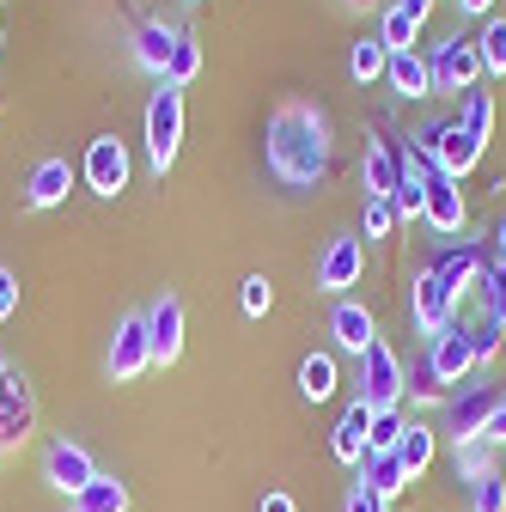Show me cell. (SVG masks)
<instances>
[{
  "label": "cell",
  "instance_id": "obj_7",
  "mask_svg": "<svg viewBox=\"0 0 506 512\" xmlns=\"http://www.w3.org/2000/svg\"><path fill=\"white\" fill-rule=\"evenodd\" d=\"M86 183L98 189V196H122V189H129V147H122L116 135H98L86 147Z\"/></svg>",
  "mask_w": 506,
  "mask_h": 512
},
{
  "label": "cell",
  "instance_id": "obj_29",
  "mask_svg": "<svg viewBox=\"0 0 506 512\" xmlns=\"http://www.w3.org/2000/svg\"><path fill=\"white\" fill-rule=\"evenodd\" d=\"M476 299H482V317H488V324L506 330V263H494V269L476 275Z\"/></svg>",
  "mask_w": 506,
  "mask_h": 512
},
{
  "label": "cell",
  "instance_id": "obj_24",
  "mask_svg": "<svg viewBox=\"0 0 506 512\" xmlns=\"http://www.w3.org/2000/svg\"><path fill=\"white\" fill-rule=\"evenodd\" d=\"M433 275L446 281V293H452V299H464V293L476 287L482 263H476V250H470V244H458V250H446V256H439V263H433Z\"/></svg>",
  "mask_w": 506,
  "mask_h": 512
},
{
  "label": "cell",
  "instance_id": "obj_1",
  "mask_svg": "<svg viewBox=\"0 0 506 512\" xmlns=\"http://www.w3.org/2000/svg\"><path fill=\"white\" fill-rule=\"evenodd\" d=\"M269 171L287 189H311L330 171V128L311 104H281L269 122Z\"/></svg>",
  "mask_w": 506,
  "mask_h": 512
},
{
  "label": "cell",
  "instance_id": "obj_36",
  "mask_svg": "<svg viewBox=\"0 0 506 512\" xmlns=\"http://www.w3.org/2000/svg\"><path fill=\"white\" fill-rule=\"evenodd\" d=\"M476 512H506V476L500 470L476 476Z\"/></svg>",
  "mask_w": 506,
  "mask_h": 512
},
{
  "label": "cell",
  "instance_id": "obj_28",
  "mask_svg": "<svg viewBox=\"0 0 506 512\" xmlns=\"http://www.w3.org/2000/svg\"><path fill=\"white\" fill-rule=\"evenodd\" d=\"M385 68H391L385 37H360V43H354V55H348V74L366 86V80H385Z\"/></svg>",
  "mask_w": 506,
  "mask_h": 512
},
{
  "label": "cell",
  "instance_id": "obj_38",
  "mask_svg": "<svg viewBox=\"0 0 506 512\" xmlns=\"http://www.w3.org/2000/svg\"><path fill=\"white\" fill-rule=\"evenodd\" d=\"M470 342H476V360H494L500 354V324H488V317H482V324L470 330Z\"/></svg>",
  "mask_w": 506,
  "mask_h": 512
},
{
  "label": "cell",
  "instance_id": "obj_37",
  "mask_svg": "<svg viewBox=\"0 0 506 512\" xmlns=\"http://www.w3.org/2000/svg\"><path fill=\"white\" fill-rule=\"evenodd\" d=\"M360 226H366V238H385V232L397 226V208H391L385 196H366V220H360Z\"/></svg>",
  "mask_w": 506,
  "mask_h": 512
},
{
  "label": "cell",
  "instance_id": "obj_43",
  "mask_svg": "<svg viewBox=\"0 0 506 512\" xmlns=\"http://www.w3.org/2000/svg\"><path fill=\"white\" fill-rule=\"evenodd\" d=\"M494 0H458V13H488Z\"/></svg>",
  "mask_w": 506,
  "mask_h": 512
},
{
  "label": "cell",
  "instance_id": "obj_30",
  "mask_svg": "<svg viewBox=\"0 0 506 512\" xmlns=\"http://www.w3.org/2000/svg\"><path fill=\"white\" fill-rule=\"evenodd\" d=\"M196 74H202V49H196V37H189V31H177V49H171L165 80H171V86H189Z\"/></svg>",
  "mask_w": 506,
  "mask_h": 512
},
{
  "label": "cell",
  "instance_id": "obj_20",
  "mask_svg": "<svg viewBox=\"0 0 506 512\" xmlns=\"http://www.w3.org/2000/svg\"><path fill=\"white\" fill-rule=\"evenodd\" d=\"M360 488H366V494H378V500L403 494V488H409V476H403L397 452H366V458H360Z\"/></svg>",
  "mask_w": 506,
  "mask_h": 512
},
{
  "label": "cell",
  "instance_id": "obj_14",
  "mask_svg": "<svg viewBox=\"0 0 506 512\" xmlns=\"http://www.w3.org/2000/svg\"><path fill=\"white\" fill-rule=\"evenodd\" d=\"M366 439H372V409L354 397L348 409H342V421H336V433H330V452L342 458V464H360L366 458Z\"/></svg>",
  "mask_w": 506,
  "mask_h": 512
},
{
  "label": "cell",
  "instance_id": "obj_5",
  "mask_svg": "<svg viewBox=\"0 0 506 512\" xmlns=\"http://www.w3.org/2000/svg\"><path fill=\"white\" fill-rule=\"evenodd\" d=\"M427 68H433V92H470L482 80L476 37H446V43L427 55Z\"/></svg>",
  "mask_w": 506,
  "mask_h": 512
},
{
  "label": "cell",
  "instance_id": "obj_34",
  "mask_svg": "<svg viewBox=\"0 0 506 512\" xmlns=\"http://www.w3.org/2000/svg\"><path fill=\"white\" fill-rule=\"evenodd\" d=\"M464 128L476 141H488V128H494V98L488 92H470V104H464Z\"/></svg>",
  "mask_w": 506,
  "mask_h": 512
},
{
  "label": "cell",
  "instance_id": "obj_23",
  "mask_svg": "<svg viewBox=\"0 0 506 512\" xmlns=\"http://www.w3.org/2000/svg\"><path fill=\"white\" fill-rule=\"evenodd\" d=\"M171 49H177V31H171V25H159V19H147V25L135 31V61H141V68H153V74H165V68H171Z\"/></svg>",
  "mask_w": 506,
  "mask_h": 512
},
{
  "label": "cell",
  "instance_id": "obj_6",
  "mask_svg": "<svg viewBox=\"0 0 506 512\" xmlns=\"http://www.w3.org/2000/svg\"><path fill=\"white\" fill-rule=\"evenodd\" d=\"M153 366V336H147V317L141 311H129L116 324V342H110V378L116 384H129V378H141Z\"/></svg>",
  "mask_w": 506,
  "mask_h": 512
},
{
  "label": "cell",
  "instance_id": "obj_26",
  "mask_svg": "<svg viewBox=\"0 0 506 512\" xmlns=\"http://www.w3.org/2000/svg\"><path fill=\"white\" fill-rule=\"evenodd\" d=\"M74 512H129V488H122L116 476H92L74 494Z\"/></svg>",
  "mask_w": 506,
  "mask_h": 512
},
{
  "label": "cell",
  "instance_id": "obj_4",
  "mask_svg": "<svg viewBox=\"0 0 506 512\" xmlns=\"http://www.w3.org/2000/svg\"><path fill=\"white\" fill-rule=\"evenodd\" d=\"M177 141H183V86L165 80V86L147 98V153H153L159 171L177 159Z\"/></svg>",
  "mask_w": 506,
  "mask_h": 512
},
{
  "label": "cell",
  "instance_id": "obj_21",
  "mask_svg": "<svg viewBox=\"0 0 506 512\" xmlns=\"http://www.w3.org/2000/svg\"><path fill=\"white\" fill-rule=\"evenodd\" d=\"M330 330H336V342H342L348 354H366V348L378 342V324H372L366 305H336V311H330Z\"/></svg>",
  "mask_w": 506,
  "mask_h": 512
},
{
  "label": "cell",
  "instance_id": "obj_35",
  "mask_svg": "<svg viewBox=\"0 0 506 512\" xmlns=\"http://www.w3.org/2000/svg\"><path fill=\"white\" fill-rule=\"evenodd\" d=\"M238 305H244L250 317H263V311L275 305V287H269V275H250V281L238 287Z\"/></svg>",
  "mask_w": 506,
  "mask_h": 512
},
{
  "label": "cell",
  "instance_id": "obj_15",
  "mask_svg": "<svg viewBox=\"0 0 506 512\" xmlns=\"http://www.w3.org/2000/svg\"><path fill=\"white\" fill-rule=\"evenodd\" d=\"M360 183H366V196H397V183H403V153L385 147V141H372L366 147V165H360Z\"/></svg>",
  "mask_w": 506,
  "mask_h": 512
},
{
  "label": "cell",
  "instance_id": "obj_39",
  "mask_svg": "<svg viewBox=\"0 0 506 512\" xmlns=\"http://www.w3.org/2000/svg\"><path fill=\"white\" fill-rule=\"evenodd\" d=\"M19 311V281H13V269H0V324Z\"/></svg>",
  "mask_w": 506,
  "mask_h": 512
},
{
  "label": "cell",
  "instance_id": "obj_32",
  "mask_svg": "<svg viewBox=\"0 0 506 512\" xmlns=\"http://www.w3.org/2000/svg\"><path fill=\"white\" fill-rule=\"evenodd\" d=\"M403 415L397 409H385V415H372V439H366V452H397V439H403Z\"/></svg>",
  "mask_w": 506,
  "mask_h": 512
},
{
  "label": "cell",
  "instance_id": "obj_3",
  "mask_svg": "<svg viewBox=\"0 0 506 512\" xmlns=\"http://www.w3.org/2000/svg\"><path fill=\"white\" fill-rule=\"evenodd\" d=\"M482 147H488V141H476L458 116H452V122H427V128H421V153H427L439 171H446V177H464V171L482 159Z\"/></svg>",
  "mask_w": 506,
  "mask_h": 512
},
{
  "label": "cell",
  "instance_id": "obj_10",
  "mask_svg": "<svg viewBox=\"0 0 506 512\" xmlns=\"http://www.w3.org/2000/svg\"><path fill=\"white\" fill-rule=\"evenodd\" d=\"M421 220L433 226V232H464V196H458V177H446V171H427V208H421Z\"/></svg>",
  "mask_w": 506,
  "mask_h": 512
},
{
  "label": "cell",
  "instance_id": "obj_25",
  "mask_svg": "<svg viewBox=\"0 0 506 512\" xmlns=\"http://www.w3.org/2000/svg\"><path fill=\"white\" fill-rule=\"evenodd\" d=\"M336 384H342V378H336V360H330V354H305V360H299V397H305V403H330Z\"/></svg>",
  "mask_w": 506,
  "mask_h": 512
},
{
  "label": "cell",
  "instance_id": "obj_41",
  "mask_svg": "<svg viewBox=\"0 0 506 512\" xmlns=\"http://www.w3.org/2000/svg\"><path fill=\"white\" fill-rule=\"evenodd\" d=\"M348 512H385V500H378V494H366L360 482L348 488Z\"/></svg>",
  "mask_w": 506,
  "mask_h": 512
},
{
  "label": "cell",
  "instance_id": "obj_16",
  "mask_svg": "<svg viewBox=\"0 0 506 512\" xmlns=\"http://www.w3.org/2000/svg\"><path fill=\"white\" fill-rule=\"evenodd\" d=\"M494 391H464L452 409H446V427H452V439L458 445H470V439H482V427H488V415H494Z\"/></svg>",
  "mask_w": 506,
  "mask_h": 512
},
{
  "label": "cell",
  "instance_id": "obj_11",
  "mask_svg": "<svg viewBox=\"0 0 506 512\" xmlns=\"http://www.w3.org/2000/svg\"><path fill=\"white\" fill-rule=\"evenodd\" d=\"M433 372H439V384H464V372L476 366V342H470V330L464 324H446L433 336Z\"/></svg>",
  "mask_w": 506,
  "mask_h": 512
},
{
  "label": "cell",
  "instance_id": "obj_19",
  "mask_svg": "<svg viewBox=\"0 0 506 512\" xmlns=\"http://www.w3.org/2000/svg\"><path fill=\"white\" fill-rule=\"evenodd\" d=\"M385 80H391V92H403V98H427V92H433V68H427V55H415V49H391Z\"/></svg>",
  "mask_w": 506,
  "mask_h": 512
},
{
  "label": "cell",
  "instance_id": "obj_45",
  "mask_svg": "<svg viewBox=\"0 0 506 512\" xmlns=\"http://www.w3.org/2000/svg\"><path fill=\"white\" fill-rule=\"evenodd\" d=\"M360 7H366V0H360Z\"/></svg>",
  "mask_w": 506,
  "mask_h": 512
},
{
  "label": "cell",
  "instance_id": "obj_22",
  "mask_svg": "<svg viewBox=\"0 0 506 512\" xmlns=\"http://www.w3.org/2000/svg\"><path fill=\"white\" fill-rule=\"evenodd\" d=\"M68 183H74L68 159H43V165L31 171V183H25V202H31V208H55L61 196H68Z\"/></svg>",
  "mask_w": 506,
  "mask_h": 512
},
{
  "label": "cell",
  "instance_id": "obj_44",
  "mask_svg": "<svg viewBox=\"0 0 506 512\" xmlns=\"http://www.w3.org/2000/svg\"><path fill=\"white\" fill-rule=\"evenodd\" d=\"M494 238H500V250H506V220H500V226H494Z\"/></svg>",
  "mask_w": 506,
  "mask_h": 512
},
{
  "label": "cell",
  "instance_id": "obj_31",
  "mask_svg": "<svg viewBox=\"0 0 506 512\" xmlns=\"http://www.w3.org/2000/svg\"><path fill=\"white\" fill-rule=\"evenodd\" d=\"M476 55H482V74H506V19H488L482 25Z\"/></svg>",
  "mask_w": 506,
  "mask_h": 512
},
{
  "label": "cell",
  "instance_id": "obj_9",
  "mask_svg": "<svg viewBox=\"0 0 506 512\" xmlns=\"http://www.w3.org/2000/svg\"><path fill=\"white\" fill-rule=\"evenodd\" d=\"M43 476H49L61 494L74 500V494H80V488L98 476V464H92V452H86V445H74V439H55V445H49V458H43Z\"/></svg>",
  "mask_w": 506,
  "mask_h": 512
},
{
  "label": "cell",
  "instance_id": "obj_17",
  "mask_svg": "<svg viewBox=\"0 0 506 512\" xmlns=\"http://www.w3.org/2000/svg\"><path fill=\"white\" fill-rule=\"evenodd\" d=\"M427 13H433V0H391L385 25H378V37H385V49H409V43L421 37Z\"/></svg>",
  "mask_w": 506,
  "mask_h": 512
},
{
  "label": "cell",
  "instance_id": "obj_13",
  "mask_svg": "<svg viewBox=\"0 0 506 512\" xmlns=\"http://www.w3.org/2000/svg\"><path fill=\"white\" fill-rule=\"evenodd\" d=\"M31 433V391H25V378L7 366L0 372V445H19Z\"/></svg>",
  "mask_w": 506,
  "mask_h": 512
},
{
  "label": "cell",
  "instance_id": "obj_18",
  "mask_svg": "<svg viewBox=\"0 0 506 512\" xmlns=\"http://www.w3.org/2000/svg\"><path fill=\"white\" fill-rule=\"evenodd\" d=\"M360 281V238H336L330 250H324V263H318V287L324 293H342V287H354Z\"/></svg>",
  "mask_w": 506,
  "mask_h": 512
},
{
  "label": "cell",
  "instance_id": "obj_33",
  "mask_svg": "<svg viewBox=\"0 0 506 512\" xmlns=\"http://www.w3.org/2000/svg\"><path fill=\"white\" fill-rule=\"evenodd\" d=\"M403 391H409V397H421V403H433L439 391H446V384H439L433 360H421V366H409V372H403Z\"/></svg>",
  "mask_w": 506,
  "mask_h": 512
},
{
  "label": "cell",
  "instance_id": "obj_2",
  "mask_svg": "<svg viewBox=\"0 0 506 512\" xmlns=\"http://www.w3.org/2000/svg\"><path fill=\"white\" fill-rule=\"evenodd\" d=\"M409 391H403V360L385 348V342H372L366 354H360V403L372 409V415H385V409H397Z\"/></svg>",
  "mask_w": 506,
  "mask_h": 512
},
{
  "label": "cell",
  "instance_id": "obj_27",
  "mask_svg": "<svg viewBox=\"0 0 506 512\" xmlns=\"http://www.w3.org/2000/svg\"><path fill=\"white\" fill-rule=\"evenodd\" d=\"M397 464H403V476H409V482L433 464V433H427L421 421H409V427H403V439H397Z\"/></svg>",
  "mask_w": 506,
  "mask_h": 512
},
{
  "label": "cell",
  "instance_id": "obj_42",
  "mask_svg": "<svg viewBox=\"0 0 506 512\" xmlns=\"http://www.w3.org/2000/svg\"><path fill=\"white\" fill-rule=\"evenodd\" d=\"M257 512H299V506H293L287 494H263V506H257Z\"/></svg>",
  "mask_w": 506,
  "mask_h": 512
},
{
  "label": "cell",
  "instance_id": "obj_12",
  "mask_svg": "<svg viewBox=\"0 0 506 512\" xmlns=\"http://www.w3.org/2000/svg\"><path fill=\"white\" fill-rule=\"evenodd\" d=\"M147 336H153V360H159V366H171V360L183 354V299H177V293H165V299L147 311Z\"/></svg>",
  "mask_w": 506,
  "mask_h": 512
},
{
  "label": "cell",
  "instance_id": "obj_40",
  "mask_svg": "<svg viewBox=\"0 0 506 512\" xmlns=\"http://www.w3.org/2000/svg\"><path fill=\"white\" fill-rule=\"evenodd\" d=\"M482 439H488V445H506V397L494 403V415H488V427H482Z\"/></svg>",
  "mask_w": 506,
  "mask_h": 512
},
{
  "label": "cell",
  "instance_id": "obj_8",
  "mask_svg": "<svg viewBox=\"0 0 506 512\" xmlns=\"http://www.w3.org/2000/svg\"><path fill=\"white\" fill-rule=\"evenodd\" d=\"M452 311H458V299L446 293V281H439L433 269L409 287V317H415V330H421V336H439V330L452 324Z\"/></svg>",
  "mask_w": 506,
  "mask_h": 512
}]
</instances>
